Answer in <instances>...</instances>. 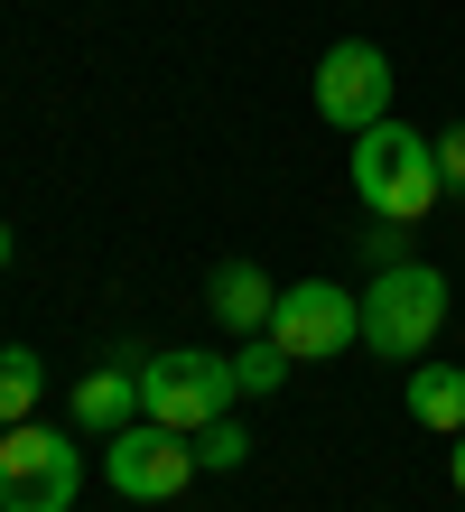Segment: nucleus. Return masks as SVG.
<instances>
[{
  "label": "nucleus",
  "mask_w": 465,
  "mask_h": 512,
  "mask_svg": "<svg viewBox=\"0 0 465 512\" xmlns=\"http://www.w3.org/2000/svg\"><path fill=\"white\" fill-rule=\"evenodd\" d=\"M354 196L372 205L382 224H419L428 205L447 196V177H438V140L428 131H410V122H372V131H354Z\"/></svg>",
  "instance_id": "nucleus-1"
},
{
  "label": "nucleus",
  "mask_w": 465,
  "mask_h": 512,
  "mask_svg": "<svg viewBox=\"0 0 465 512\" xmlns=\"http://www.w3.org/2000/svg\"><path fill=\"white\" fill-rule=\"evenodd\" d=\"M438 326H447V280L428 261L372 270V289H363V345L382 354V364H419V354L438 345Z\"/></svg>",
  "instance_id": "nucleus-2"
},
{
  "label": "nucleus",
  "mask_w": 465,
  "mask_h": 512,
  "mask_svg": "<svg viewBox=\"0 0 465 512\" xmlns=\"http://www.w3.org/2000/svg\"><path fill=\"white\" fill-rule=\"evenodd\" d=\"M233 401H242L233 354L177 345V354H149V364H140V419H159V429H186V438H196L205 419H224Z\"/></svg>",
  "instance_id": "nucleus-3"
},
{
  "label": "nucleus",
  "mask_w": 465,
  "mask_h": 512,
  "mask_svg": "<svg viewBox=\"0 0 465 512\" xmlns=\"http://www.w3.org/2000/svg\"><path fill=\"white\" fill-rule=\"evenodd\" d=\"M84 494V447L56 438L47 419L0 429V512H66Z\"/></svg>",
  "instance_id": "nucleus-4"
},
{
  "label": "nucleus",
  "mask_w": 465,
  "mask_h": 512,
  "mask_svg": "<svg viewBox=\"0 0 465 512\" xmlns=\"http://www.w3.org/2000/svg\"><path fill=\"white\" fill-rule=\"evenodd\" d=\"M270 336L289 364H335L345 345H363V298H345L335 280H298V289H279Z\"/></svg>",
  "instance_id": "nucleus-5"
},
{
  "label": "nucleus",
  "mask_w": 465,
  "mask_h": 512,
  "mask_svg": "<svg viewBox=\"0 0 465 512\" xmlns=\"http://www.w3.org/2000/svg\"><path fill=\"white\" fill-rule=\"evenodd\" d=\"M196 438L186 429H159V419H131V429H112V494L121 503H168L196 485Z\"/></svg>",
  "instance_id": "nucleus-6"
},
{
  "label": "nucleus",
  "mask_w": 465,
  "mask_h": 512,
  "mask_svg": "<svg viewBox=\"0 0 465 512\" xmlns=\"http://www.w3.org/2000/svg\"><path fill=\"white\" fill-rule=\"evenodd\" d=\"M317 112L335 131H372V122H391V56L372 47V38H335L317 56Z\"/></svg>",
  "instance_id": "nucleus-7"
},
{
  "label": "nucleus",
  "mask_w": 465,
  "mask_h": 512,
  "mask_svg": "<svg viewBox=\"0 0 465 512\" xmlns=\"http://www.w3.org/2000/svg\"><path fill=\"white\" fill-rule=\"evenodd\" d=\"M205 308L233 326V336H270V308H279V289L261 280V261H224L205 280Z\"/></svg>",
  "instance_id": "nucleus-8"
},
{
  "label": "nucleus",
  "mask_w": 465,
  "mask_h": 512,
  "mask_svg": "<svg viewBox=\"0 0 465 512\" xmlns=\"http://www.w3.org/2000/svg\"><path fill=\"white\" fill-rule=\"evenodd\" d=\"M140 419V364L121 354V364H103V373H84L75 382V429H93V438H112V429H131Z\"/></svg>",
  "instance_id": "nucleus-9"
},
{
  "label": "nucleus",
  "mask_w": 465,
  "mask_h": 512,
  "mask_svg": "<svg viewBox=\"0 0 465 512\" xmlns=\"http://www.w3.org/2000/svg\"><path fill=\"white\" fill-rule=\"evenodd\" d=\"M410 419L438 429V438H456L465 429V373L456 364H410Z\"/></svg>",
  "instance_id": "nucleus-10"
},
{
  "label": "nucleus",
  "mask_w": 465,
  "mask_h": 512,
  "mask_svg": "<svg viewBox=\"0 0 465 512\" xmlns=\"http://www.w3.org/2000/svg\"><path fill=\"white\" fill-rule=\"evenodd\" d=\"M38 354L28 345H0V429H19V419H38Z\"/></svg>",
  "instance_id": "nucleus-11"
},
{
  "label": "nucleus",
  "mask_w": 465,
  "mask_h": 512,
  "mask_svg": "<svg viewBox=\"0 0 465 512\" xmlns=\"http://www.w3.org/2000/svg\"><path fill=\"white\" fill-rule=\"evenodd\" d=\"M233 373H242V401H270V391L289 382V354H279V336H242Z\"/></svg>",
  "instance_id": "nucleus-12"
},
{
  "label": "nucleus",
  "mask_w": 465,
  "mask_h": 512,
  "mask_svg": "<svg viewBox=\"0 0 465 512\" xmlns=\"http://www.w3.org/2000/svg\"><path fill=\"white\" fill-rule=\"evenodd\" d=\"M242 457H252V438H242V419H233V410L196 429V466H205V475H233Z\"/></svg>",
  "instance_id": "nucleus-13"
},
{
  "label": "nucleus",
  "mask_w": 465,
  "mask_h": 512,
  "mask_svg": "<svg viewBox=\"0 0 465 512\" xmlns=\"http://www.w3.org/2000/svg\"><path fill=\"white\" fill-rule=\"evenodd\" d=\"M438 177L465 196V131H447V140H438Z\"/></svg>",
  "instance_id": "nucleus-14"
},
{
  "label": "nucleus",
  "mask_w": 465,
  "mask_h": 512,
  "mask_svg": "<svg viewBox=\"0 0 465 512\" xmlns=\"http://www.w3.org/2000/svg\"><path fill=\"white\" fill-rule=\"evenodd\" d=\"M447 466H456V494H465V429H456V457H447Z\"/></svg>",
  "instance_id": "nucleus-15"
},
{
  "label": "nucleus",
  "mask_w": 465,
  "mask_h": 512,
  "mask_svg": "<svg viewBox=\"0 0 465 512\" xmlns=\"http://www.w3.org/2000/svg\"><path fill=\"white\" fill-rule=\"evenodd\" d=\"M0 270H10V224H0Z\"/></svg>",
  "instance_id": "nucleus-16"
}]
</instances>
